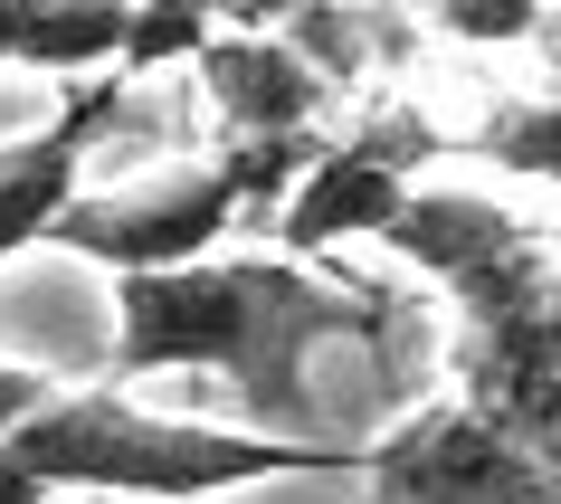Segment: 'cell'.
Instances as JSON below:
<instances>
[{
  "mask_svg": "<svg viewBox=\"0 0 561 504\" xmlns=\"http://www.w3.org/2000/svg\"><path fill=\"white\" fill-rule=\"evenodd\" d=\"M229 20H209V10H134V30H124V87H152V77H172V67H201L219 48Z\"/></svg>",
  "mask_w": 561,
  "mask_h": 504,
  "instance_id": "8fae6325",
  "label": "cell"
},
{
  "mask_svg": "<svg viewBox=\"0 0 561 504\" xmlns=\"http://www.w3.org/2000/svg\"><path fill=\"white\" fill-rule=\"evenodd\" d=\"M552 95H561V87H552Z\"/></svg>",
  "mask_w": 561,
  "mask_h": 504,
  "instance_id": "e0dca14e",
  "label": "cell"
},
{
  "mask_svg": "<svg viewBox=\"0 0 561 504\" xmlns=\"http://www.w3.org/2000/svg\"><path fill=\"white\" fill-rule=\"evenodd\" d=\"M257 209H248V181L238 162L201 152V162H162L152 181H124V191H87V201L58 219L48 248L67 257H87L124 286V276H181V267H209L219 257V238L248 229Z\"/></svg>",
  "mask_w": 561,
  "mask_h": 504,
  "instance_id": "3957f363",
  "label": "cell"
},
{
  "mask_svg": "<svg viewBox=\"0 0 561 504\" xmlns=\"http://www.w3.org/2000/svg\"><path fill=\"white\" fill-rule=\"evenodd\" d=\"M542 333H552V362H561V276H552V305H542Z\"/></svg>",
  "mask_w": 561,
  "mask_h": 504,
  "instance_id": "2e32d148",
  "label": "cell"
},
{
  "mask_svg": "<svg viewBox=\"0 0 561 504\" xmlns=\"http://www.w3.org/2000/svg\"><path fill=\"white\" fill-rule=\"evenodd\" d=\"M438 152H447V134L419 115L410 95H371V105L324 144V162L305 172V191L286 201V219H276V257L314 267V257L343 248V238H390V219L428 191L419 172H428Z\"/></svg>",
  "mask_w": 561,
  "mask_h": 504,
  "instance_id": "277c9868",
  "label": "cell"
},
{
  "mask_svg": "<svg viewBox=\"0 0 561 504\" xmlns=\"http://www.w3.org/2000/svg\"><path fill=\"white\" fill-rule=\"evenodd\" d=\"M48 400H58V381H38V371H20V362H0V447L20 438Z\"/></svg>",
  "mask_w": 561,
  "mask_h": 504,
  "instance_id": "4fadbf2b",
  "label": "cell"
},
{
  "mask_svg": "<svg viewBox=\"0 0 561 504\" xmlns=\"http://www.w3.org/2000/svg\"><path fill=\"white\" fill-rule=\"evenodd\" d=\"M124 115H134V87L124 77H95V87H67L58 115L38 124V134L0 144V267L58 238V219L87 201V152Z\"/></svg>",
  "mask_w": 561,
  "mask_h": 504,
  "instance_id": "8992f818",
  "label": "cell"
},
{
  "mask_svg": "<svg viewBox=\"0 0 561 504\" xmlns=\"http://www.w3.org/2000/svg\"><path fill=\"white\" fill-rule=\"evenodd\" d=\"M467 152H485L495 172H524V181H552L561 191V95L552 87L495 95V105L467 124Z\"/></svg>",
  "mask_w": 561,
  "mask_h": 504,
  "instance_id": "30bf717a",
  "label": "cell"
},
{
  "mask_svg": "<svg viewBox=\"0 0 561 504\" xmlns=\"http://www.w3.org/2000/svg\"><path fill=\"white\" fill-rule=\"evenodd\" d=\"M201 105H209V134L219 152H257V144H314L333 115V87L314 67L286 48V38L266 30V20H229L219 48L201 67Z\"/></svg>",
  "mask_w": 561,
  "mask_h": 504,
  "instance_id": "52a82bcc",
  "label": "cell"
},
{
  "mask_svg": "<svg viewBox=\"0 0 561 504\" xmlns=\"http://www.w3.org/2000/svg\"><path fill=\"white\" fill-rule=\"evenodd\" d=\"M381 248H390V257H410L428 286H447V296H476L485 276H504L514 257H533L542 229H533L524 209L485 201V191H438V181H428V191L390 219Z\"/></svg>",
  "mask_w": 561,
  "mask_h": 504,
  "instance_id": "ba28073f",
  "label": "cell"
},
{
  "mask_svg": "<svg viewBox=\"0 0 561 504\" xmlns=\"http://www.w3.org/2000/svg\"><path fill=\"white\" fill-rule=\"evenodd\" d=\"M428 38H457V48H533L542 10L533 0H447V10H428Z\"/></svg>",
  "mask_w": 561,
  "mask_h": 504,
  "instance_id": "7c38bea8",
  "label": "cell"
},
{
  "mask_svg": "<svg viewBox=\"0 0 561 504\" xmlns=\"http://www.w3.org/2000/svg\"><path fill=\"white\" fill-rule=\"evenodd\" d=\"M10 457L48 495H124V504H209L286 476H343L362 457L314 438H266V428H209V419H162L124 390H58L48 410L10 438Z\"/></svg>",
  "mask_w": 561,
  "mask_h": 504,
  "instance_id": "7a4b0ae2",
  "label": "cell"
},
{
  "mask_svg": "<svg viewBox=\"0 0 561 504\" xmlns=\"http://www.w3.org/2000/svg\"><path fill=\"white\" fill-rule=\"evenodd\" d=\"M362 476L381 485V504H561L552 457L514 447L457 390L428 400V410H410L381 447H362Z\"/></svg>",
  "mask_w": 561,
  "mask_h": 504,
  "instance_id": "5b68a950",
  "label": "cell"
},
{
  "mask_svg": "<svg viewBox=\"0 0 561 504\" xmlns=\"http://www.w3.org/2000/svg\"><path fill=\"white\" fill-rule=\"evenodd\" d=\"M0 504H48V485H38V476L20 467L10 447H0Z\"/></svg>",
  "mask_w": 561,
  "mask_h": 504,
  "instance_id": "9a60e30c",
  "label": "cell"
},
{
  "mask_svg": "<svg viewBox=\"0 0 561 504\" xmlns=\"http://www.w3.org/2000/svg\"><path fill=\"white\" fill-rule=\"evenodd\" d=\"M266 30H276L333 95H343V87L390 77V67L428 38V20H390V10H296V20H266Z\"/></svg>",
  "mask_w": 561,
  "mask_h": 504,
  "instance_id": "9c48e42d",
  "label": "cell"
},
{
  "mask_svg": "<svg viewBox=\"0 0 561 504\" xmlns=\"http://www.w3.org/2000/svg\"><path fill=\"white\" fill-rule=\"evenodd\" d=\"M390 314L353 286H324L296 257H209L181 276H124L115 286V390L152 371H229L248 419L286 438L305 419V353L324 343H381Z\"/></svg>",
  "mask_w": 561,
  "mask_h": 504,
  "instance_id": "6da1fadb",
  "label": "cell"
},
{
  "mask_svg": "<svg viewBox=\"0 0 561 504\" xmlns=\"http://www.w3.org/2000/svg\"><path fill=\"white\" fill-rule=\"evenodd\" d=\"M38 20H48V0H0V67H30Z\"/></svg>",
  "mask_w": 561,
  "mask_h": 504,
  "instance_id": "5bb4252c",
  "label": "cell"
}]
</instances>
